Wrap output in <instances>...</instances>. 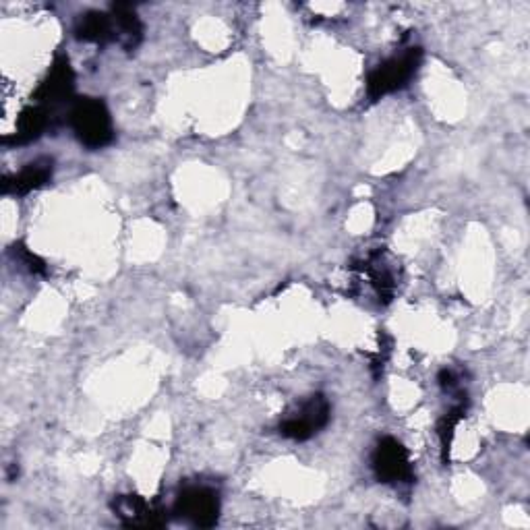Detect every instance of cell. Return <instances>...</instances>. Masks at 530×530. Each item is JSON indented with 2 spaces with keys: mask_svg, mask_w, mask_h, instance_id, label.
I'll return each instance as SVG.
<instances>
[{
  "mask_svg": "<svg viewBox=\"0 0 530 530\" xmlns=\"http://www.w3.org/2000/svg\"><path fill=\"white\" fill-rule=\"evenodd\" d=\"M69 123L75 137L90 150H100L114 139L110 112L102 100L79 98L71 104Z\"/></svg>",
  "mask_w": 530,
  "mask_h": 530,
  "instance_id": "6da1fadb",
  "label": "cell"
},
{
  "mask_svg": "<svg viewBox=\"0 0 530 530\" xmlns=\"http://www.w3.org/2000/svg\"><path fill=\"white\" fill-rule=\"evenodd\" d=\"M423 52L421 48H408L404 54L390 58L384 65H379L367 81V94L371 100L384 98L402 87L415 77L419 71Z\"/></svg>",
  "mask_w": 530,
  "mask_h": 530,
  "instance_id": "7a4b0ae2",
  "label": "cell"
},
{
  "mask_svg": "<svg viewBox=\"0 0 530 530\" xmlns=\"http://www.w3.org/2000/svg\"><path fill=\"white\" fill-rule=\"evenodd\" d=\"M373 473L379 483H410L412 464L408 450L394 437H384L373 452Z\"/></svg>",
  "mask_w": 530,
  "mask_h": 530,
  "instance_id": "3957f363",
  "label": "cell"
},
{
  "mask_svg": "<svg viewBox=\"0 0 530 530\" xmlns=\"http://www.w3.org/2000/svg\"><path fill=\"white\" fill-rule=\"evenodd\" d=\"M328 421L330 402L326 400V396L315 394L299 408V412H294V415L284 419V423L280 425V433L294 441H305L326 427Z\"/></svg>",
  "mask_w": 530,
  "mask_h": 530,
  "instance_id": "277c9868",
  "label": "cell"
},
{
  "mask_svg": "<svg viewBox=\"0 0 530 530\" xmlns=\"http://www.w3.org/2000/svg\"><path fill=\"white\" fill-rule=\"evenodd\" d=\"M174 514H179L193 526L210 528L218 522L220 516L218 495L208 487H189L176 497Z\"/></svg>",
  "mask_w": 530,
  "mask_h": 530,
  "instance_id": "5b68a950",
  "label": "cell"
},
{
  "mask_svg": "<svg viewBox=\"0 0 530 530\" xmlns=\"http://www.w3.org/2000/svg\"><path fill=\"white\" fill-rule=\"evenodd\" d=\"M73 90H75V73H73L69 58L61 54V56H56V61L52 63L48 75L40 83V87L34 94V100L40 106L54 108L58 104L71 100Z\"/></svg>",
  "mask_w": 530,
  "mask_h": 530,
  "instance_id": "8992f818",
  "label": "cell"
},
{
  "mask_svg": "<svg viewBox=\"0 0 530 530\" xmlns=\"http://www.w3.org/2000/svg\"><path fill=\"white\" fill-rule=\"evenodd\" d=\"M114 514L123 520L127 526L139 528H156L164 524V512L150 502H145L139 495H121L114 499Z\"/></svg>",
  "mask_w": 530,
  "mask_h": 530,
  "instance_id": "52a82bcc",
  "label": "cell"
},
{
  "mask_svg": "<svg viewBox=\"0 0 530 530\" xmlns=\"http://www.w3.org/2000/svg\"><path fill=\"white\" fill-rule=\"evenodd\" d=\"M52 179V160H36L27 164L13 176L3 179V193L7 195H27L44 187Z\"/></svg>",
  "mask_w": 530,
  "mask_h": 530,
  "instance_id": "ba28073f",
  "label": "cell"
},
{
  "mask_svg": "<svg viewBox=\"0 0 530 530\" xmlns=\"http://www.w3.org/2000/svg\"><path fill=\"white\" fill-rule=\"evenodd\" d=\"M52 121H54L52 108L40 106V104L29 106L19 116L15 135L13 137H5V143H17V145L32 143V141L40 139L50 129Z\"/></svg>",
  "mask_w": 530,
  "mask_h": 530,
  "instance_id": "9c48e42d",
  "label": "cell"
},
{
  "mask_svg": "<svg viewBox=\"0 0 530 530\" xmlns=\"http://www.w3.org/2000/svg\"><path fill=\"white\" fill-rule=\"evenodd\" d=\"M110 17L114 23L116 40L125 46V50H135L143 38V25L137 11L131 5L119 3L112 5Z\"/></svg>",
  "mask_w": 530,
  "mask_h": 530,
  "instance_id": "30bf717a",
  "label": "cell"
},
{
  "mask_svg": "<svg viewBox=\"0 0 530 530\" xmlns=\"http://www.w3.org/2000/svg\"><path fill=\"white\" fill-rule=\"evenodd\" d=\"M75 36L81 42H92V44H108L116 40L114 23L110 13H100V11H90L85 13L75 27Z\"/></svg>",
  "mask_w": 530,
  "mask_h": 530,
  "instance_id": "8fae6325",
  "label": "cell"
},
{
  "mask_svg": "<svg viewBox=\"0 0 530 530\" xmlns=\"http://www.w3.org/2000/svg\"><path fill=\"white\" fill-rule=\"evenodd\" d=\"M462 417H464V406H456L439 423V439H441V450H444V460H448L452 437H454V431H456L458 423L462 421Z\"/></svg>",
  "mask_w": 530,
  "mask_h": 530,
  "instance_id": "7c38bea8",
  "label": "cell"
},
{
  "mask_svg": "<svg viewBox=\"0 0 530 530\" xmlns=\"http://www.w3.org/2000/svg\"><path fill=\"white\" fill-rule=\"evenodd\" d=\"M15 257H19V261L32 274H46V263L36 253L25 249L23 245H15Z\"/></svg>",
  "mask_w": 530,
  "mask_h": 530,
  "instance_id": "4fadbf2b",
  "label": "cell"
}]
</instances>
